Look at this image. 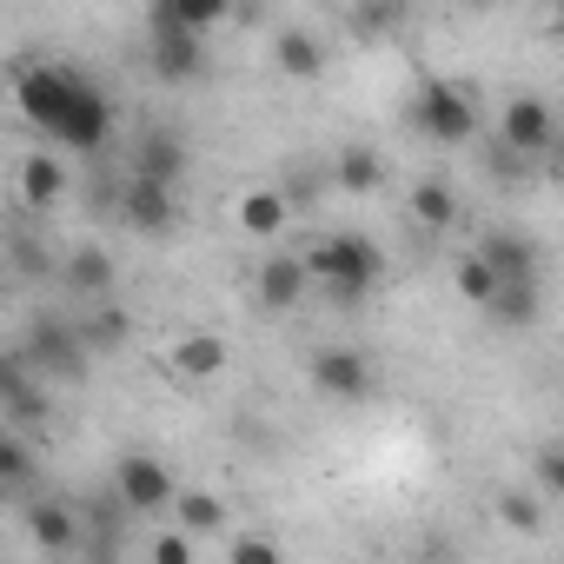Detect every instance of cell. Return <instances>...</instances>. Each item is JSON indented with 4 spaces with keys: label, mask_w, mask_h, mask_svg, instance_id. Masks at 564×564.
I'll list each match as a JSON object with an SVG mask.
<instances>
[{
    "label": "cell",
    "mask_w": 564,
    "mask_h": 564,
    "mask_svg": "<svg viewBox=\"0 0 564 564\" xmlns=\"http://www.w3.org/2000/svg\"><path fill=\"white\" fill-rule=\"evenodd\" d=\"M306 272L319 279V286L339 300V306H359L372 286H379V246L366 232H326L313 239V252H300Z\"/></svg>",
    "instance_id": "1"
},
{
    "label": "cell",
    "mask_w": 564,
    "mask_h": 564,
    "mask_svg": "<svg viewBox=\"0 0 564 564\" xmlns=\"http://www.w3.org/2000/svg\"><path fill=\"white\" fill-rule=\"evenodd\" d=\"M412 127L432 147H465V140H478V100L452 80H425L412 94Z\"/></svg>",
    "instance_id": "2"
},
{
    "label": "cell",
    "mask_w": 564,
    "mask_h": 564,
    "mask_svg": "<svg viewBox=\"0 0 564 564\" xmlns=\"http://www.w3.org/2000/svg\"><path fill=\"white\" fill-rule=\"evenodd\" d=\"M80 87H87V74L41 61V67H21V74H14V107L28 113V127L54 133V127H61V113L74 107V94H80Z\"/></svg>",
    "instance_id": "3"
},
{
    "label": "cell",
    "mask_w": 564,
    "mask_h": 564,
    "mask_svg": "<svg viewBox=\"0 0 564 564\" xmlns=\"http://www.w3.org/2000/svg\"><path fill=\"white\" fill-rule=\"evenodd\" d=\"M498 147L518 153L524 166L544 160V153H557V113H551V100H538V94L505 100V113H498Z\"/></svg>",
    "instance_id": "4"
},
{
    "label": "cell",
    "mask_w": 564,
    "mask_h": 564,
    "mask_svg": "<svg viewBox=\"0 0 564 564\" xmlns=\"http://www.w3.org/2000/svg\"><path fill=\"white\" fill-rule=\"evenodd\" d=\"M113 498H120L133 518H153V511L180 505V485H173L166 458H153V452H127V458L113 465Z\"/></svg>",
    "instance_id": "5"
},
{
    "label": "cell",
    "mask_w": 564,
    "mask_h": 564,
    "mask_svg": "<svg viewBox=\"0 0 564 564\" xmlns=\"http://www.w3.org/2000/svg\"><path fill=\"white\" fill-rule=\"evenodd\" d=\"M21 352H28V366H41L47 379H87V339H80V319H41L28 339H21Z\"/></svg>",
    "instance_id": "6"
},
{
    "label": "cell",
    "mask_w": 564,
    "mask_h": 564,
    "mask_svg": "<svg viewBox=\"0 0 564 564\" xmlns=\"http://www.w3.org/2000/svg\"><path fill=\"white\" fill-rule=\"evenodd\" d=\"M107 133H113V107H107V94H100V87L87 80V87L74 94V107L61 113V127H54L47 140H54L61 153H100V147H107Z\"/></svg>",
    "instance_id": "7"
},
{
    "label": "cell",
    "mask_w": 564,
    "mask_h": 564,
    "mask_svg": "<svg viewBox=\"0 0 564 564\" xmlns=\"http://www.w3.org/2000/svg\"><path fill=\"white\" fill-rule=\"evenodd\" d=\"M313 386L326 399H366L372 392V359L359 346H319L313 352Z\"/></svg>",
    "instance_id": "8"
},
{
    "label": "cell",
    "mask_w": 564,
    "mask_h": 564,
    "mask_svg": "<svg viewBox=\"0 0 564 564\" xmlns=\"http://www.w3.org/2000/svg\"><path fill=\"white\" fill-rule=\"evenodd\" d=\"M306 286H313V272H306V259H293V252H272V259L252 272V300H259L265 313H293V306L306 300Z\"/></svg>",
    "instance_id": "9"
},
{
    "label": "cell",
    "mask_w": 564,
    "mask_h": 564,
    "mask_svg": "<svg viewBox=\"0 0 564 564\" xmlns=\"http://www.w3.org/2000/svg\"><path fill=\"white\" fill-rule=\"evenodd\" d=\"M153 74L166 80V87H186V80H199V67H206V54H199V34H180V28H166L160 14H153Z\"/></svg>",
    "instance_id": "10"
},
{
    "label": "cell",
    "mask_w": 564,
    "mask_h": 564,
    "mask_svg": "<svg viewBox=\"0 0 564 564\" xmlns=\"http://www.w3.org/2000/svg\"><path fill=\"white\" fill-rule=\"evenodd\" d=\"M498 279H505V286H511V279H538V246L524 239V232H511V226H498V232H478V246H471Z\"/></svg>",
    "instance_id": "11"
},
{
    "label": "cell",
    "mask_w": 564,
    "mask_h": 564,
    "mask_svg": "<svg viewBox=\"0 0 564 564\" xmlns=\"http://www.w3.org/2000/svg\"><path fill=\"white\" fill-rule=\"evenodd\" d=\"M120 213H127V226H133V232H166V226L180 219V206H173V186H153V180H127V193H120Z\"/></svg>",
    "instance_id": "12"
},
{
    "label": "cell",
    "mask_w": 564,
    "mask_h": 564,
    "mask_svg": "<svg viewBox=\"0 0 564 564\" xmlns=\"http://www.w3.org/2000/svg\"><path fill=\"white\" fill-rule=\"evenodd\" d=\"M28 531H34V544H41V551H74V544L87 538L80 511H74V505H61V498H34V505H28Z\"/></svg>",
    "instance_id": "13"
},
{
    "label": "cell",
    "mask_w": 564,
    "mask_h": 564,
    "mask_svg": "<svg viewBox=\"0 0 564 564\" xmlns=\"http://www.w3.org/2000/svg\"><path fill=\"white\" fill-rule=\"evenodd\" d=\"M538 313H544V293H538V279H511V286H498V300H491V326H505V333H524V326H538Z\"/></svg>",
    "instance_id": "14"
},
{
    "label": "cell",
    "mask_w": 564,
    "mask_h": 564,
    "mask_svg": "<svg viewBox=\"0 0 564 564\" xmlns=\"http://www.w3.org/2000/svg\"><path fill=\"white\" fill-rule=\"evenodd\" d=\"M186 173V147L173 133H147L140 140V160H133V180H153V186H180Z\"/></svg>",
    "instance_id": "15"
},
{
    "label": "cell",
    "mask_w": 564,
    "mask_h": 564,
    "mask_svg": "<svg viewBox=\"0 0 564 564\" xmlns=\"http://www.w3.org/2000/svg\"><path fill=\"white\" fill-rule=\"evenodd\" d=\"M61 272H67V286H74V293H87L94 306H107V300H113V265H107V252H100V246L67 252V265H61Z\"/></svg>",
    "instance_id": "16"
},
{
    "label": "cell",
    "mask_w": 564,
    "mask_h": 564,
    "mask_svg": "<svg viewBox=\"0 0 564 564\" xmlns=\"http://www.w3.org/2000/svg\"><path fill=\"white\" fill-rule=\"evenodd\" d=\"M272 67L293 74V80H319V74H326V54H319V41H313L306 28H286V34L272 41Z\"/></svg>",
    "instance_id": "17"
},
{
    "label": "cell",
    "mask_w": 564,
    "mask_h": 564,
    "mask_svg": "<svg viewBox=\"0 0 564 564\" xmlns=\"http://www.w3.org/2000/svg\"><path fill=\"white\" fill-rule=\"evenodd\" d=\"M61 193H67V166H61L54 153H28V160H21V199H28L34 213H47Z\"/></svg>",
    "instance_id": "18"
},
{
    "label": "cell",
    "mask_w": 564,
    "mask_h": 564,
    "mask_svg": "<svg viewBox=\"0 0 564 564\" xmlns=\"http://www.w3.org/2000/svg\"><path fill=\"white\" fill-rule=\"evenodd\" d=\"M286 219H293V206H286V193H279V186H252L239 199V232H252V239H272Z\"/></svg>",
    "instance_id": "19"
},
{
    "label": "cell",
    "mask_w": 564,
    "mask_h": 564,
    "mask_svg": "<svg viewBox=\"0 0 564 564\" xmlns=\"http://www.w3.org/2000/svg\"><path fill=\"white\" fill-rule=\"evenodd\" d=\"M173 372H180V379H219V372H226V339L186 333V339L173 346Z\"/></svg>",
    "instance_id": "20"
},
{
    "label": "cell",
    "mask_w": 564,
    "mask_h": 564,
    "mask_svg": "<svg viewBox=\"0 0 564 564\" xmlns=\"http://www.w3.org/2000/svg\"><path fill=\"white\" fill-rule=\"evenodd\" d=\"M173 524H180L186 538H213V531H226V524H232V511H226V498H213V491H180Z\"/></svg>",
    "instance_id": "21"
},
{
    "label": "cell",
    "mask_w": 564,
    "mask_h": 564,
    "mask_svg": "<svg viewBox=\"0 0 564 564\" xmlns=\"http://www.w3.org/2000/svg\"><path fill=\"white\" fill-rule=\"evenodd\" d=\"M412 219H419L425 232H445V226L458 219V193H452L445 180H419V186H412Z\"/></svg>",
    "instance_id": "22"
},
{
    "label": "cell",
    "mask_w": 564,
    "mask_h": 564,
    "mask_svg": "<svg viewBox=\"0 0 564 564\" xmlns=\"http://www.w3.org/2000/svg\"><path fill=\"white\" fill-rule=\"evenodd\" d=\"M127 333H133V319H127V306H94L87 319H80V339H87V352H120L127 346Z\"/></svg>",
    "instance_id": "23"
},
{
    "label": "cell",
    "mask_w": 564,
    "mask_h": 564,
    "mask_svg": "<svg viewBox=\"0 0 564 564\" xmlns=\"http://www.w3.org/2000/svg\"><path fill=\"white\" fill-rule=\"evenodd\" d=\"M452 279H458V300H465V306H478V313H491V300H498V286H505V279H498L478 252H465Z\"/></svg>",
    "instance_id": "24"
},
{
    "label": "cell",
    "mask_w": 564,
    "mask_h": 564,
    "mask_svg": "<svg viewBox=\"0 0 564 564\" xmlns=\"http://www.w3.org/2000/svg\"><path fill=\"white\" fill-rule=\"evenodd\" d=\"M333 180H339L346 193H379L386 166H379V153H372V147H346V153L333 160Z\"/></svg>",
    "instance_id": "25"
},
{
    "label": "cell",
    "mask_w": 564,
    "mask_h": 564,
    "mask_svg": "<svg viewBox=\"0 0 564 564\" xmlns=\"http://www.w3.org/2000/svg\"><path fill=\"white\" fill-rule=\"evenodd\" d=\"M166 28H180V34H206V28H219L226 21V0H166V8H153Z\"/></svg>",
    "instance_id": "26"
},
{
    "label": "cell",
    "mask_w": 564,
    "mask_h": 564,
    "mask_svg": "<svg viewBox=\"0 0 564 564\" xmlns=\"http://www.w3.org/2000/svg\"><path fill=\"white\" fill-rule=\"evenodd\" d=\"M498 518H505V531H538L544 524V491H524V485L498 491Z\"/></svg>",
    "instance_id": "27"
},
{
    "label": "cell",
    "mask_w": 564,
    "mask_h": 564,
    "mask_svg": "<svg viewBox=\"0 0 564 564\" xmlns=\"http://www.w3.org/2000/svg\"><path fill=\"white\" fill-rule=\"evenodd\" d=\"M0 485H14V491H28V485H34V452H28V438H21V432L0 438Z\"/></svg>",
    "instance_id": "28"
},
{
    "label": "cell",
    "mask_w": 564,
    "mask_h": 564,
    "mask_svg": "<svg viewBox=\"0 0 564 564\" xmlns=\"http://www.w3.org/2000/svg\"><path fill=\"white\" fill-rule=\"evenodd\" d=\"M531 485H538L544 498H564V438H544V445H538V458H531Z\"/></svg>",
    "instance_id": "29"
},
{
    "label": "cell",
    "mask_w": 564,
    "mask_h": 564,
    "mask_svg": "<svg viewBox=\"0 0 564 564\" xmlns=\"http://www.w3.org/2000/svg\"><path fill=\"white\" fill-rule=\"evenodd\" d=\"M226 564H286V557H279V544H272V538L239 531V538H232V551H226Z\"/></svg>",
    "instance_id": "30"
},
{
    "label": "cell",
    "mask_w": 564,
    "mask_h": 564,
    "mask_svg": "<svg viewBox=\"0 0 564 564\" xmlns=\"http://www.w3.org/2000/svg\"><path fill=\"white\" fill-rule=\"evenodd\" d=\"M153 564H193V538L173 524V531H160L153 538Z\"/></svg>",
    "instance_id": "31"
},
{
    "label": "cell",
    "mask_w": 564,
    "mask_h": 564,
    "mask_svg": "<svg viewBox=\"0 0 564 564\" xmlns=\"http://www.w3.org/2000/svg\"><path fill=\"white\" fill-rule=\"evenodd\" d=\"M352 28H359V34H386V28H399V8H359Z\"/></svg>",
    "instance_id": "32"
},
{
    "label": "cell",
    "mask_w": 564,
    "mask_h": 564,
    "mask_svg": "<svg viewBox=\"0 0 564 564\" xmlns=\"http://www.w3.org/2000/svg\"><path fill=\"white\" fill-rule=\"evenodd\" d=\"M491 173H498V180H518V173H531V166H524L518 153H505V147H491Z\"/></svg>",
    "instance_id": "33"
},
{
    "label": "cell",
    "mask_w": 564,
    "mask_h": 564,
    "mask_svg": "<svg viewBox=\"0 0 564 564\" xmlns=\"http://www.w3.org/2000/svg\"><path fill=\"white\" fill-rule=\"evenodd\" d=\"M544 28H551V41L564 47V0H557V8H551V21H544Z\"/></svg>",
    "instance_id": "34"
}]
</instances>
